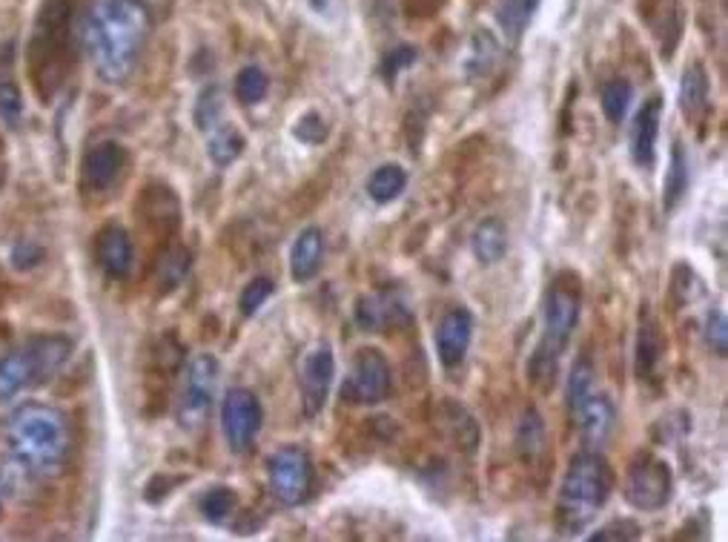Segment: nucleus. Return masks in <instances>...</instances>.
Returning <instances> with one entry per match:
<instances>
[{"label": "nucleus", "mask_w": 728, "mask_h": 542, "mask_svg": "<svg viewBox=\"0 0 728 542\" xmlns=\"http://www.w3.org/2000/svg\"><path fill=\"white\" fill-rule=\"evenodd\" d=\"M152 15L144 0H98L84 21V49L98 78L124 84L147 47Z\"/></svg>", "instance_id": "obj_1"}, {"label": "nucleus", "mask_w": 728, "mask_h": 542, "mask_svg": "<svg viewBox=\"0 0 728 542\" xmlns=\"http://www.w3.org/2000/svg\"><path fill=\"white\" fill-rule=\"evenodd\" d=\"M7 448L29 477L52 480L66 468L72 454L70 417L55 405L26 402L9 417Z\"/></svg>", "instance_id": "obj_2"}, {"label": "nucleus", "mask_w": 728, "mask_h": 542, "mask_svg": "<svg viewBox=\"0 0 728 542\" xmlns=\"http://www.w3.org/2000/svg\"><path fill=\"white\" fill-rule=\"evenodd\" d=\"M582 313V279L573 270H559L542 299V333L528 359V382L536 391H551L559 361L571 345Z\"/></svg>", "instance_id": "obj_3"}, {"label": "nucleus", "mask_w": 728, "mask_h": 542, "mask_svg": "<svg viewBox=\"0 0 728 542\" xmlns=\"http://www.w3.org/2000/svg\"><path fill=\"white\" fill-rule=\"evenodd\" d=\"M72 15L75 0H44L35 17V29L26 47V72L40 103L52 101L70 75Z\"/></svg>", "instance_id": "obj_4"}, {"label": "nucleus", "mask_w": 728, "mask_h": 542, "mask_svg": "<svg viewBox=\"0 0 728 542\" xmlns=\"http://www.w3.org/2000/svg\"><path fill=\"white\" fill-rule=\"evenodd\" d=\"M614 482V468L600 451L582 448L573 454L556 494V531L563 537L582 534L612 500Z\"/></svg>", "instance_id": "obj_5"}, {"label": "nucleus", "mask_w": 728, "mask_h": 542, "mask_svg": "<svg viewBox=\"0 0 728 542\" xmlns=\"http://www.w3.org/2000/svg\"><path fill=\"white\" fill-rule=\"evenodd\" d=\"M72 356V338L61 333L29 336L24 345L0 356V402L15 399L17 393L38 387L55 377Z\"/></svg>", "instance_id": "obj_6"}, {"label": "nucleus", "mask_w": 728, "mask_h": 542, "mask_svg": "<svg viewBox=\"0 0 728 542\" xmlns=\"http://www.w3.org/2000/svg\"><path fill=\"white\" fill-rule=\"evenodd\" d=\"M221 365L212 354H198L184 370V391L178 399V424L184 431H198L207 422L219 391Z\"/></svg>", "instance_id": "obj_7"}, {"label": "nucleus", "mask_w": 728, "mask_h": 542, "mask_svg": "<svg viewBox=\"0 0 728 542\" xmlns=\"http://www.w3.org/2000/svg\"><path fill=\"white\" fill-rule=\"evenodd\" d=\"M267 485L275 503L296 508L313 491V459L298 445H284L267 459Z\"/></svg>", "instance_id": "obj_8"}, {"label": "nucleus", "mask_w": 728, "mask_h": 542, "mask_svg": "<svg viewBox=\"0 0 728 542\" xmlns=\"http://www.w3.org/2000/svg\"><path fill=\"white\" fill-rule=\"evenodd\" d=\"M674 494V473L666 459L640 454L628 465L622 480V496L637 512H659L666 508Z\"/></svg>", "instance_id": "obj_9"}, {"label": "nucleus", "mask_w": 728, "mask_h": 542, "mask_svg": "<svg viewBox=\"0 0 728 542\" xmlns=\"http://www.w3.org/2000/svg\"><path fill=\"white\" fill-rule=\"evenodd\" d=\"M393 387V368L387 356L379 347H359L350 361L345 385H342V399L347 405H379L391 396Z\"/></svg>", "instance_id": "obj_10"}, {"label": "nucleus", "mask_w": 728, "mask_h": 542, "mask_svg": "<svg viewBox=\"0 0 728 542\" xmlns=\"http://www.w3.org/2000/svg\"><path fill=\"white\" fill-rule=\"evenodd\" d=\"M264 424L261 399L250 387H233L221 402V431L233 454H247Z\"/></svg>", "instance_id": "obj_11"}, {"label": "nucleus", "mask_w": 728, "mask_h": 542, "mask_svg": "<svg viewBox=\"0 0 728 542\" xmlns=\"http://www.w3.org/2000/svg\"><path fill=\"white\" fill-rule=\"evenodd\" d=\"M333 379H336V354L328 342H319L307 350L298 365V391H301V410L307 419H316L324 410Z\"/></svg>", "instance_id": "obj_12"}, {"label": "nucleus", "mask_w": 728, "mask_h": 542, "mask_svg": "<svg viewBox=\"0 0 728 542\" xmlns=\"http://www.w3.org/2000/svg\"><path fill=\"white\" fill-rule=\"evenodd\" d=\"M135 215H138V224L147 230L149 236L161 238L164 244L178 236L181 201L170 184H161V181L147 184L138 201H135Z\"/></svg>", "instance_id": "obj_13"}, {"label": "nucleus", "mask_w": 728, "mask_h": 542, "mask_svg": "<svg viewBox=\"0 0 728 542\" xmlns=\"http://www.w3.org/2000/svg\"><path fill=\"white\" fill-rule=\"evenodd\" d=\"M410 322H414V310H410L405 293L396 287L368 293L356 301V324L361 331L384 333L391 328H408Z\"/></svg>", "instance_id": "obj_14"}, {"label": "nucleus", "mask_w": 728, "mask_h": 542, "mask_svg": "<svg viewBox=\"0 0 728 542\" xmlns=\"http://www.w3.org/2000/svg\"><path fill=\"white\" fill-rule=\"evenodd\" d=\"M126 173V152L121 144L101 141L87 150L81 161V193L84 196H107Z\"/></svg>", "instance_id": "obj_15"}, {"label": "nucleus", "mask_w": 728, "mask_h": 542, "mask_svg": "<svg viewBox=\"0 0 728 542\" xmlns=\"http://www.w3.org/2000/svg\"><path fill=\"white\" fill-rule=\"evenodd\" d=\"M473 328H477V319L468 307L456 305L445 310L436 328V356L442 368H462L465 359H468L470 342H473Z\"/></svg>", "instance_id": "obj_16"}, {"label": "nucleus", "mask_w": 728, "mask_h": 542, "mask_svg": "<svg viewBox=\"0 0 728 542\" xmlns=\"http://www.w3.org/2000/svg\"><path fill=\"white\" fill-rule=\"evenodd\" d=\"M568 414H571L585 448L600 451L605 442L612 440L614 428H617V408H614V402L605 393L591 391L585 399L568 408Z\"/></svg>", "instance_id": "obj_17"}, {"label": "nucleus", "mask_w": 728, "mask_h": 542, "mask_svg": "<svg viewBox=\"0 0 728 542\" xmlns=\"http://www.w3.org/2000/svg\"><path fill=\"white\" fill-rule=\"evenodd\" d=\"M663 95H651L649 101L637 110L631 130H628V152L631 161L640 170H654L657 164V141H659V126H663Z\"/></svg>", "instance_id": "obj_18"}, {"label": "nucleus", "mask_w": 728, "mask_h": 542, "mask_svg": "<svg viewBox=\"0 0 728 542\" xmlns=\"http://www.w3.org/2000/svg\"><path fill=\"white\" fill-rule=\"evenodd\" d=\"M95 261L103 273L121 282L135 268V244L121 224H103L95 236Z\"/></svg>", "instance_id": "obj_19"}, {"label": "nucleus", "mask_w": 728, "mask_h": 542, "mask_svg": "<svg viewBox=\"0 0 728 542\" xmlns=\"http://www.w3.org/2000/svg\"><path fill=\"white\" fill-rule=\"evenodd\" d=\"M666 350L668 342L666 333H663V324H659L657 316L645 307L640 316V331H637V345H634V370L642 382H657L659 370L666 365Z\"/></svg>", "instance_id": "obj_20"}, {"label": "nucleus", "mask_w": 728, "mask_h": 542, "mask_svg": "<svg viewBox=\"0 0 728 542\" xmlns=\"http://www.w3.org/2000/svg\"><path fill=\"white\" fill-rule=\"evenodd\" d=\"M680 112L686 121L703 130L705 121L712 119V78L703 61H691L680 78Z\"/></svg>", "instance_id": "obj_21"}, {"label": "nucleus", "mask_w": 728, "mask_h": 542, "mask_svg": "<svg viewBox=\"0 0 728 542\" xmlns=\"http://www.w3.org/2000/svg\"><path fill=\"white\" fill-rule=\"evenodd\" d=\"M640 15L659 44V56L671 61L682 38V12L677 0H640Z\"/></svg>", "instance_id": "obj_22"}, {"label": "nucleus", "mask_w": 728, "mask_h": 542, "mask_svg": "<svg viewBox=\"0 0 728 542\" xmlns=\"http://www.w3.org/2000/svg\"><path fill=\"white\" fill-rule=\"evenodd\" d=\"M184 365V347L178 345V338L173 333H166L156 342L152 347V356H149V370H147V391L149 399H164L173 385L175 373Z\"/></svg>", "instance_id": "obj_23"}, {"label": "nucleus", "mask_w": 728, "mask_h": 542, "mask_svg": "<svg viewBox=\"0 0 728 542\" xmlns=\"http://www.w3.org/2000/svg\"><path fill=\"white\" fill-rule=\"evenodd\" d=\"M189 268H193V252L181 242H166L156 256L152 264V284H156L158 296H170L181 282L187 279Z\"/></svg>", "instance_id": "obj_24"}, {"label": "nucleus", "mask_w": 728, "mask_h": 542, "mask_svg": "<svg viewBox=\"0 0 728 542\" xmlns=\"http://www.w3.org/2000/svg\"><path fill=\"white\" fill-rule=\"evenodd\" d=\"M324 264V233L319 227H307L296 236L291 247V275L293 282L305 284L316 279Z\"/></svg>", "instance_id": "obj_25"}, {"label": "nucleus", "mask_w": 728, "mask_h": 542, "mask_svg": "<svg viewBox=\"0 0 728 542\" xmlns=\"http://www.w3.org/2000/svg\"><path fill=\"white\" fill-rule=\"evenodd\" d=\"M470 250L482 264H499L508 252V227L505 221L491 215V219L479 221L473 236H470Z\"/></svg>", "instance_id": "obj_26"}, {"label": "nucleus", "mask_w": 728, "mask_h": 542, "mask_svg": "<svg viewBox=\"0 0 728 542\" xmlns=\"http://www.w3.org/2000/svg\"><path fill=\"white\" fill-rule=\"evenodd\" d=\"M691 187V158L686 152V144L674 141L671 158H668L666 184H663V210L674 212L682 205V198Z\"/></svg>", "instance_id": "obj_27"}, {"label": "nucleus", "mask_w": 728, "mask_h": 542, "mask_svg": "<svg viewBox=\"0 0 728 542\" xmlns=\"http://www.w3.org/2000/svg\"><path fill=\"white\" fill-rule=\"evenodd\" d=\"M499 56H502V47H499V40L494 38V32H488V29L473 32V38H470V44H468V56H465V61H462L465 75H468L470 81L488 78V75L496 70Z\"/></svg>", "instance_id": "obj_28"}, {"label": "nucleus", "mask_w": 728, "mask_h": 542, "mask_svg": "<svg viewBox=\"0 0 728 542\" xmlns=\"http://www.w3.org/2000/svg\"><path fill=\"white\" fill-rule=\"evenodd\" d=\"M545 442H548V436H545V422H542L540 410L536 408H528L522 414V419H519L517 424V454L519 459H522L525 465H536L542 459V454H545Z\"/></svg>", "instance_id": "obj_29"}, {"label": "nucleus", "mask_w": 728, "mask_h": 542, "mask_svg": "<svg viewBox=\"0 0 728 542\" xmlns=\"http://www.w3.org/2000/svg\"><path fill=\"white\" fill-rule=\"evenodd\" d=\"M244 147H247V138L230 124H219L207 133V156L215 167H230L238 161L244 156Z\"/></svg>", "instance_id": "obj_30"}, {"label": "nucleus", "mask_w": 728, "mask_h": 542, "mask_svg": "<svg viewBox=\"0 0 728 542\" xmlns=\"http://www.w3.org/2000/svg\"><path fill=\"white\" fill-rule=\"evenodd\" d=\"M408 189V170L399 164H382L368 178V196L377 205H391Z\"/></svg>", "instance_id": "obj_31"}, {"label": "nucleus", "mask_w": 728, "mask_h": 542, "mask_svg": "<svg viewBox=\"0 0 728 542\" xmlns=\"http://www.w3.org/2000/svg\"><path fill=\"white\" fill-rule=\"evenodd\" d=\"M631 101H634V87L631 81L626 78H614L608 81L600 93V103H603V112L608 124L619 126L628 119V110H631Z\"/></svg>", "instance_id": "obj_32"}, {"label": "nucleus", "mask_w": 728, "mask_h": 542, "mask_svg": "<svg viewBox=\"0 0 728 542\" xmlns=\"http://www.w3.org/2000/svg\"><path fill=\"white\" fill-rule=\"evenodd\" d=\"M235 505H238V496H235L233 488L215 485V488H210L205 496H201L198 508H201V517H205L207 522H212V526H221V522H227V519L233 517Z\"/></svg>", "instance_id": "obj_33"}, {"label": "nucleus", "mask_w": 728, "mask_h": 542, "mask_svg": "<svg viewBox=\"0 0 728 542\" xmlns=\"http://www.w3.org/2000/svg\"><path fill=\"white\" fill-rule=\"evenodd\" d=\"M235 98L244 107H252V103H261L270 93V78L264 75L261 66H244L238 75H235Z\"/></svg>", "instance_id": "obj_34"}, {"label": "nucleus", "mask_w": 728, "mask_h": 542, "mask_svg": "<svg viewBox=\"0 0 728 542\" xmlns=\"http://www.w3.org/2000/svg\"><path fill=\"white\" fill-rule=\"evenodd\" d=\"M196 126L201 130V133H210V130H215L219 124H224V98H221V89L219 87H207L205 93H201V98H198L196 103Z\"/></svg>", "instance_id": "obj_35"}, {"label": "nucleus", "mask_w": 728, "mask_h": 542, "mask_svg": "<svg viewBox=\"0 0 728 542\" xmlns=\"http://www.w3.org/2000/svg\"><path fill=\"white\" fill-rule=\"evenodd\" d=\"M291 133L298 144H307V147H321V144L328 141L330 124L321 112L310 110V112H305V115H298Z\"/></svg>", "instance_id": "obj_36"}, {"label": "nucleus", "mask_w": 728, "mask_h": 542, "mask_svg": "<svg viewBox=\"0 0 728 542\" xmlns=\"http://www.w3.org/2000/svg\"><path fill=\"white\" fill-rule=\"evenodd\" d=\"M273 293H275L273 279H270V275H256V279L244 287L242 296H238V310H242L244 319H252V316L259 313Z\"/></svg>", "instance_id": "obj_37"}, {"label": "nucleus", "mask_w": 728, "mask_h": 542, "mask_svg": "<svg viewBox=\"0 0 728 542\" xmlns=\"http://www.w3.org/2000/svg\"><path fill=\"white\" fill-rule=\"evenodd\" d=\"M698 287H700V279H698V273H694V268L686 264V261H677L671 270V284H668V293H671L674 307L689 305V301L694 299Z\"/></svg>", "instance_id": "obj_38"}, {"label": "nucleus", "mask_w": 728, "mask_h": 542, "mask_svg": "<svg viewBox=\"0 0 728 542\" xmlns=\"http://www.w3.org/2000/svg\"><path fill=\"white\" fill-rule=\"evenodd\" d=\"M594 391V361L588 359V356H580V359L573 361L571 377H568V408H573L577 402L585 399L588 393Z\"/></svg>", "instance_id": "obj_39"}, {"label": "nucleus", "mask_w": 728, "mask_h": 542, "mask_svg": "<svg viewBox=\"0 0 728 542\" xmlns=\"http://www.w3.org/2000/svg\"><path fill=\"white\" fill-rule=\"evenodd\" d=\"M703 336H705V345H708V350L720 356V359H726V354H728V322H726V313H723L720 307H712V310H708V316H705Z\"/></svg>", "instance_id": "obj_40"}, {"label": "nucleus", "mask_w": 728, "mask_h": 542, "mask_svg": "<svg viewBox=\"0 0 728 542\" xmlns=\"http://www.w3.org/2000/svg\"><path fill=\"white\" fill-rule=\"evenodd\" d=\"M24 115V95L12 78H0V121L7 126L21 124Z\"/></svg>", "instance_id": "obj_41"}, {"label": "nucleus", "mask_w": 728, "mask_h": 542, "mask_svg": "<svg viewBox=\"0 0 728 542\" xmlns=\"http://www.w3.org/2000/svg\"><path fill=\"white\" fill-rule=\"evenodd\" d=\"M416 61H419V49L405 44V47L391 49V52L382 58V63H379V72H382L384 81H396V75H399L402 70L414 66Z\"/></svg>", "instance_id": "obj_42"}, {"label": "nucleus", "mask_w": 728, "mask_h": 542, "mask_svg": "<svg viewBox=\"0 0 728 542\" xmlns=\"http://www.w3.org/2000/svg\"><path fill=\"white\" fill-rule=\"evenodd\" d=\"M640 537V526L634 519H612L608 526L596 528L594 534H588V540H637Z\"/></svg>", "instance_id": "obj_43"}, {"label": "nucleus", "mask_w": 728, "mask_h": 542, "mask_svg": "<svg viewBox=\"0 0 728 542\" xmlns=\"http://www.w3.org/2000/svg\"><path fill=\"white\" fill-rule=\"evenodd\" d=\"M184 480H187V477H170V473H156V477L147 482V488H144V500H147V503H152V505L164 503L166 496L173 494L175 488H178Z\"/></svg>", "instance_id": "obj_44"}, {"label": "nucleus", "mask_w": 728, "mask_h": 542, "mask_svg": "<svg viewBox=\"0 0 728 542\" xmlns=\"http://www.w3.org/2000/svg\"><path fill=\"white\" fill-rule=\"evenodd\" d=\"M40 261H44V250H40L35 242H21L12 247V264H15L17 270L38 268Z\"/></svg>", "instance_id": "obj_45"}, {"label": "nucleus", "mask_w": 728, "mask_h": 542, "mask_svg": "<svg viewBox=\"0 0 728 542\" xmlns=\"http://www.w3.org/2000/svg\"><path fill=\"white\" fill-rule=\"evenodd\" d=\"M445 0H405L410 17H433Z\"/></svg>", "instance_id": "obj_46"}, {"label": "nucleus", "mask_w": 728, "mask_h": 542, "mask_svg": "<svg viewBox=\"0 0 728 542\" xmlns=\"http://www.w3.org/2000/svg\"><path fill=\"white\" fill-rule=\"evenodd\" d=\"M3 301H7V282L0 279V305H3Z\"/></svg>", "instance_id": "obj_47"}, {"label": "nucleus", "mask_w": 728, "mask_h": 542, "mask_svg": "<svg viewBox=\"0 0 728 542\" xmlns=\"http://www.w3.org/2000/svg\"><path fill=\"white\" fill-rule=\"evenodd\" d=\"M310 7H313V9H324V7H328V0H310Z\"/></svg>", "instance_id": "obj_48"}]
</instances>
